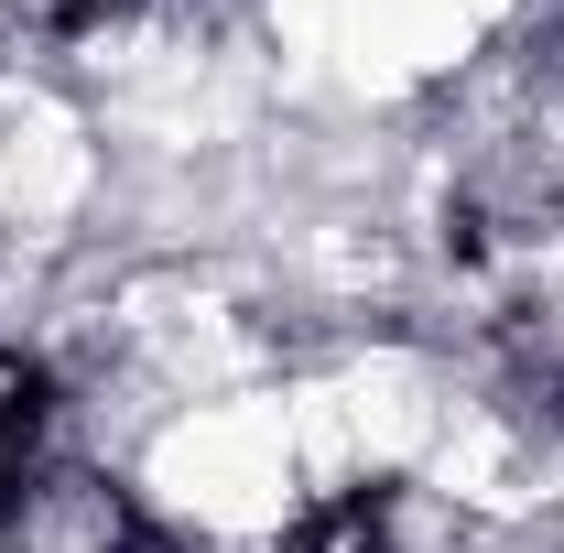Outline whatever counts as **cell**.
Here are the masks:
<instances>
[{"label": "cell", "instance_id": "1", "mask_svg": "<svg viewBox=\"0 0 564 553\" xmlns=\"http://www.w3.org/2000/svg\"><path fill=\"white\" fill-rule=\"evenodd\" d=\"M0 532H11V553H120V543H131L120 499H109L98 478H33V488H11Z\"/></svg>", "mask_w": 564, "mask_h": 553}, {"label": "cell", "instance_id": "2", "mask_svg": "<svg viewBox=\"0 0 564 553\" xmlns=\"http://www.w3.org/2000/svg\"><path fill=\"white\" fill-rule=\"evenodd\" d=\"M282 553H402V521H391V499H315L293 532H282Z\"/></svg>", "mask_w": 564, "mask_h": 553}, {"label": "cell", "instance_id": "3", "mask_svg": "<svg viewBox=\"0 0 564 553\" xmlns=\"http://www.w3.org/2000/svg\"><path fill=\"white\" fill-rule=\"evenodd\" d=\"M33 402H44V391H33V358H22V347H0V445H22V434H33Z\"/></svg>", "mask_w": 564, "mask_h": 553}, {"label": "cell", "instance_id": "4", "mask_svg": "<svg viewBox=\"0 0 564 553\" xmlns=\"http://www.w3.org/2000/svg\"><path fill=\"white\" fill-rule=\"evenodd\" d=\"M11 11H22L33 33H87V22H109L120 0H11Z\"/></svg>", "mask_w": 564, "mask_h": 553}, {"label": "cell", "instance_id": "5", "mask_svg": "<svg viewBox=\"0 0 564 553\" xmlns=\"http://www.w3.org/2000/svg\"><path fill=\"white\" fill-rule=\"evenodd\" d=\"M120 553H174V543H152V532H131V543H120Z\"/></svg>", "mask_w": 564, "mask_h": 553}, {"label": "cell", "instance_id": "6", "mask_svg": "<svg viewBox=\"0 0 564 553\" xmlns=\"http://www.w3.org/2000/svg\"><path fill=\"white\" fill-rule=\"evenodd\" d=\"M0 510H11V488H0Z\"/></svg>", "mask_w": 564, "mask_h": 553}]
</instances>
